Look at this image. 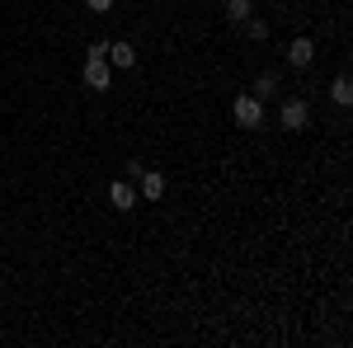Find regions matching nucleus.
Listing matches in <instances>:
<instances>
[{
    "instance_id": "1",
    "label": "nucleus",
    "mask_w": 353,
    "mask_h": 348,
    "mask_svg": "<svg viewBox=\"0 0 353 348\" xmlns=\"http://www.w3.org/2000/svg\"><path fill=\"white\" fill-rule=\"evenodd\" d=\"M109 43H94L90 48V57H85V85L90 90H109Z\"/></svg>"
},
{
    "instance_id": "2",
    "label": "nucleus",
    "mask_w": 353,
    "mask_h": 348,
    "mask_svg": "<svg viewBox=\"0 0 353 348\" xmlns=\"http://www.w3.org/2000/svg\"><path fill=\"white\" fill-rule=\"evenodd\" d=\"M231 113H236L241 127H259V123H264V99H254V94H236Z\"/></svg>"
},
{
    "instance_id": "3",
    "label": "nucleus",
    "mask_w": 353,
    "mask_h": 348,
    "mask_svg": "<svg viewBox=\"0 0 353 348\" xmlns=\"http://www.w3.org/2000/svg\"><path fill=\"white\" fill-rule=\"evenodd\" d=\"M137 193H141V203H161L165 198V174L161 170H141V174H137Z\"/></svg>"
},
{
    "instance_id": "4",
    "label": "nucleus",
    "mask_w": 353,
    "mask_h": 348,
    "mask_svg": "<svg viewBox=\"0 0 353 348\" xmlns=\"http://www.w3.org/2000/svg\"><path fill=\"white\" fill-rule=\"evenodd\" d=\"M278 118H283V127H288V132H301V127H306V118H311V108H306V99H288Z\"/></svg>"
},
{
    "instance_id": "5",
    "label": "nucleus",
    "mask_w": 353,
    "mask_h": 348,
    "mask_svg": "<svg viewBox=\"0 0 353 348\" xmlns=\"http://www.w3.org/2000/svg\"><path fill=\"white\" fill-rule=\"evenodd\" d=\"M311 61H316V43H311V38H292V43H288V66H311Z\"/></svg>"
},
{
    "instance_id": "6",
    "label": "nucleus",
    "mask_w": 353,
    "mask_h": 348,
    "mask_svg": "<svg viewBox=\"0 0 353 348\" xmlns=\"http://www.w3.org/2000/svg\"><path fill=\"white\" fill-rule=\"evenodd\" d=\"M109 203L118 207V212H132V207H137V188H132V179H118V184L109 188Z\"/></svg>"
},
{
    "instance_id": "7",
    "label": "nucleus",
    "mask_w": 353,
    "mask_h": 348,
    "mask_svg": "<svg viewBox=\"0 0 353 348\" xmlns=\"http://www.w3.org/2000/svg\"><path fill=\"white\" fill-rule=\"evenodd\" d=\"M104 57H109L113 66H123V71H132V66H137V48H132V43H109V52H104Z\"/></svg>"
},
{
    "instance_id": "8",
    "label": "nucleus",
    "mask_w": 353,
    "mask_h": 348,
    "mask_svg": "<svg viewBox=\"0 0 353 348\" xmlns=\"http://www.w3.org/2000/svg\"><path fill=\"white\" fill-rule=\"evenodd\" d=\"M330 99H334V104H344V108L353 104V85H349V76H334V85H330Z\"/></svg>"
},
{
    "instance_id": "9",
    "label": "nucleus",
    "mask_w": 353,
    "mask_h": 348,
    "mask_svg": "<svg viewBox=\"0 0 353 348\" xmlns=\"http://www.w3.org/2000/svg\"><path fill=\"white\" fill-rule=\"evenodd\" d=\"M273 94H278V71H264L254 81V99H273Z\"/></svg>"
},
{
    "instance_id": "10",
    "label": "nucleus",
    "mask_w": 353,
    "mask_h": 348,
    "mask_svg": "<svg viewBox=\"0 0 353 348\" xmlns=\"http://www.w3.org/2000/svg\"><path fill=\"white\" fill-rule=\"evenodd\" d=\"M250 14H254V5H250V0H226V19H231V24H245Z\"/></svg>"
},
{
    "instance_id": "11",
    "label": "nucleus",
    "mask_w": 353,
    "mask_h": 348,
    "mask_svg": "<svg viewBox=\"0 0 353 348\" xmlns=\"http://www.w3.org/2000/svg\"><path fill=\"white\" fill-rule=\"evenodd\" d=\"M245 33H250V38H254V43H264V38H269V24H264V19H259V14H250V19H245Z\"/></svg>"
},
{
    "instance_id": "12",
    "label": "nucleus",
    "mask_w": 353,
    "mask_h": 348,
    "mask_svg": "<svg viewBox=\"0 0 353 348\" xmlns=\"http://www.w3.org/2000/svg\"><path fill=\"white\" fill-rule=\"evenodd\" d=\"M85 5H90V10H99V14H104V10H113V0H85Z\"/></svg>"
}]
</instances>
